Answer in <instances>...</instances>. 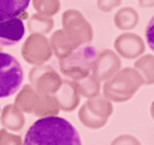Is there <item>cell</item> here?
Returning a JSON list of instances; mask_svg holds the SVG:
<instances>
[{"instance_id": "19", "label": "cell", "mask_w": 154, "mask_h": 145, "mask_svg": "<svg viewBox=\"0 0 154 145\" xmlns=\"http://www.w3.org/2000/svg\"><path fill=\"white\" fill-rule=\"evenodd\" d=\"M72 82L76 87L79 96L85 97V99H90V97H94V96H99L100 94V81L96 79L91 73L88 76H84L81 79H75Z\"/></svg>"}, {"instance_id": "26", "label": "cell", "mask_w": 154, "mask_h": 145, "mask_svg": "<svg viewBox=\"0 0 154 145\" xmlns=\"http://www.w3.org/2000/svg\"><path fill=\"white\" fill-rule=\"evenodd\" d=\"M145 41L147 45L151 48V51H154V17L148 21L147 29H145Z\"/></svg>"}, {"instance_id": "25", "label": "cell", "mask_w": 154, "mask_h": 145, "mask_svg": "<svg viewBox=\"0 0 154 145\" xmlns=\"http://www.w3.org/2000/svg\"><path fill=\"white\" fill-rule=\"evenodd\" d=\"M120 5H121V0H97V8L102 12H111Z\"/></svg>"}, {"instance_id": "17", "label": "cell", "mask_w": 154, "mask_h": 145, "mask_svg": "<svg viewBox=\"0 0 154 145\" xmlns=\"http://www.w3.org/2000/svg\"><path fill=\"white\" fill-rule=\"evenodd\" d=\"M30 0H0V21L26 14Z\"/></svg>"}, {"instance_id": "11", "label": "cell", "mask_w": 154, "mask_h": 145, "mask_svg": "<svg viewBox=\"0 0 154 145\" xmlns=\"http://www.w3.org/2000/svg\"><path fill=\"white\" fill-rule=\"evenodd\" d=\"M23 18H26V14L0 21V47H12L24 38L26 26Z\"/></svg>"}, {"instance_id": "10", "label": "cell", "mask_w": 154, "mask_h": 145, "mask_svg": "<svg viewBox=\"0 0 154 145\" xmlns=\"http://www.w3.org/2000/svg\"><path fill=\"white\" fill-rule=\"evenodd\" d=\"M114 48L115 52L127 60H135L141 57L145 51V42L139 35L135 33H121L120 36L115 38L114 41Z\"/></svg>"}, {"instance_id": "2", "label": "cell", "mask_w": 154, "mask_h": 145, "mask_svg": "<svg viewBox=\"0 0 154 145\" xmlns=\"http://www.w3.org/2000/svg\"><path fill=\"white\" fill-rule=\"evenodd\" d=\"M144 85L141 73L135 67L120 69L103 84V96L111 102L121 103L127 102Z\"/></svg>"}, {"instance_id": "15", "label": "cell", "mask_w": 154, "mask_h": 145, "mask_svg": "<svg viewBox=\"0 0 154 145\" xmlns=\"http://www.w3.org/2000/svg\"><path fill=\"white\" fill-rule=\"evenodd\" d=\"M139 23V15L133 8H121L115 12L114 17V24L118 30L129 32L133 30Z\"/></svg>"}, {"instance_id": "28", "label": "cell", "mask_w": 154, "mask_h": 145, "mask_svg": "<svg viewBox=\"0 0 154 145\" xmlns=\"http://www.w3.org/2000/svg\"><path fill=\"white\" fill-rule=\"evenodd\" d=\"M150 112H151V117H153V120H154V102L151 103V108H150Z\"/></svg>"}, {"instance_id": "8", "label": "cell", "mask_w": 154, "mask_h": 145, "mask_svg": "<svg viewBox=\"0 0 154 145\" xmlns=\"http://www.w3.org/2000/svg\"><path fill=\"white\" fill-rule=\"evenodd\" d=\"M29 79H30V85L36 91L50 93V94H54L58 90V87L63 81L60 78V75L55 72V69H52L51 66H48L45 63L35 66L30 70Z\"/></svg>"}, {"instance_id": "12", "label": "cell", "mask_w": 154, "mask_h": 145, "mask_svg": "<svg viewBox=\"0 0 154 145\" xmlns=\"http://www.w3.org/2000/svg\"><path fill=\"white\" fill-rule=\"evenodd\" d=\"M54 97L58 103L60 111H66V112H72L79 106V93L76 90V87L73 85L72 81H61L58 90L54 93Z\"/></svg>"}, {"instance_id": "13", "label": "cell", "mask_w": 154, "mask_h": 145, "mask_svg": "<svg viewBox=\"0 0 154 145\" xmlns=\"http://www.w3.org/2000/svg\"><path fill=\"white\" fill-rule=\"evenodd\" d=\"M0 121H2L3 129L9 132H20L26 124V117H24V112L20 111L12 103V105H6L0 111Z\"/></svg>"}, {"instance_id": "16", "label": "cell", "mask_w": 154, "mask_h": 145, "mask_svg": "<svg viewBox=\"0 0 154 145\" xmlns=\"http://www.w3.org/2000/svg\"><path fill=\"white\" fill-rule=\"evenodd\" d=\"M38 105L33 111V114H36L38 117H52V115H58L60 108L58 103L55 100L54 94L50 93H39L38 91Z\"/></svg>"}, {"instance_id": "21", "label": "cell", "mask_w": 154, "mask_h": 145, "mask_svg": "<svg viewBox=\"0 0 154 145\" xmlns=\"http://www.w3.org/2000/svg\"><path fill=\"white\" fill-rule=\"evenodd\" d=\"M29 29L32 33H41V35L51 33L54 29V20L52 17H47L36 12L29 18Z\"/></svg>"}, {"instance_id": "7", "label": "cell", "mask_w": 154, "mask_h": 145, "mask_svg": "<svg viewBox=\"0 0 154 145\" xmlns=\"http://www.w3.org/2000/svg\"><path fill=\"white\" fill-rule=\"evenodd\" d=\"M21 55L29 64L33 66L47 63L52 55L50 39L47 38V35L32 33L21 48Z\"/></svg>"}, {"instance_id": "3", "label": "cell", "mask_w": 154, "mask_h": 145, "mask_svg": "<svg viewBox=\"0 0 154 145\" xmlns=\"http://www.w3.org/2000/svg\"><path fill=\"white\" fill-rule=\"evenodd\" d=\"M96 55H97V51L94 47H91L90 44L81 45L73 51H70L69 54H66L64 57L58 58L60 70L70 81L88 76L91 73V67L96 60Z\"/></svg>"}, {"instance_id": "23", "label": "cell", "mask_w": 154, "mask_h": 145, "mask_svg": "<svg viewBox=\"0 0 154 145\" xmlns=\"http://www.w3.org/2000/svg\"><path fill=\"white\" fill-rule=\"evenodd\" d=\"M0 145H23V139L6 129L0 130Z\"/></svg>"}, {"instance_id": "5", "label": "cell", "mask_w": 154, "mask_h": 145, "mask_svg": "<svg viewBox=\"0 0 154 145\" xmlns=\"http://www.w3.org/2000/svg\"><path fill=\"white\" fill-rule=\"evenodd\" d=\"M61 26L66 36L78 48L81 45L91 44L93 41V27L85 20V17L76 9H67L61 15Z\"/></svg>"}, {"instance_id": "29", "label": "cell", "mask_w": 154, "mask_h": 145, "mask_svg": "<svg viewBox=\"0 0 154 145\" xmlns=\"http://www.w3.org/2000/svg\"><path fill=\"white\" fill-rule=\"evenodd\" d=\"M0 51H2V47H0Z\"/></svg>"}, {"instance_id": "14", "label": "cell", "mask_w": 154, "mask_h": 145, "mask_svg": "<svg viewBox=\"0 0 154 145\" xmlns=\"http://www.w3.org/2000/svg\"><path fill=\"white\" fill-rule=\"evenodd\" d=\"M38 91L30 85H23L21 90L17 91V97H15V106L23 111L24 114H33L36 105H38Z\"/></svg>"}, {"instance_id": "22", "label": "cell", "mask_w": 154, "mask_h": 145, "mask_svg": "<svg viewBox=\"0 0 154 145\" xmlns=\"http://www.w3.org/2000/svg\"><path fill=\"white\" fill-rule=\"evenodd\" d=\"M32 3L38 14L47 17H54L60 11V0H32Z\"/></svg>"}, {"instance_id": "18", "label": "cell", "mask_w": 154, "mask_h": 145, "mask_svg": "<svg viewBox=\"0 0 154 145\" xmlns=\"http://www.w3.org/2000/svg\"><path fill=\"white\" fill-rule=\"evenodd\" d=\"M50 45H51L52 54H55V57H58V58L64 57L66 54H69L70 51L76 48L63 30H55L52 33L50 38Z\"/></svg>"}, {"instance_id": "4", "label": "cell", "mask_w": 154, "mask_h": 145, "mask_svg": "<svg viewBox=\"0 0 154 145\" xmlns=\"http://www.w3.org/2000/svg\"><path fill=\"white\" fill-rule=\"evenodd\" d=\"M112 112H114L112 102L108 100L105 96L99 94V96L87 99V102L81 105L78 117H79V121L85 127L91 130H97L108 123Z\"/></svg>"}, {"instance_id": "24", "label": "cell", "mask_w": 154, "mask_h": 145, "mask_svg": "<svg viewBox=\"0 0 154 145\" xmlns=\"http://www.w3.org/2000/svg\"><path fill=\"white\" fill-rule=\"evenodd\" d=\"M111 145H141V142L132 135H120L111 142Z\"/></svg>"}, {"instance_id": "1", "label": "cell", "mask_w": 154, "mask_h": 145, "mask_svg": "<svg viewBox=\"0 0 154 145\" xmlns=\"http://www.w3.org/2000/svg\"><path fill=\"white\" fill-rule=\"evenodd\" d=\"M23 145H82L78 130L67 120L52 115L41 117L27 130Z\"/></svg>"}, {"instance_id": "27", "label": "cell", "mask_w": 154, "mask_h": 145, "mask_svg": "<svg viewBox=\"0 0 154 145\" xmlns=\"http://www.w3.org/2000/svg\"><path fill=\"white\" fill-rule=\"evenodd\" d=\"M141 8H154V0H138Z\"/></svg>"}, {"instance_id": "20", "label": "cell", "mask_w": 154, "mask_h": 145, "mask_svg": "<svg viewBox=\"0 0 154 145\" xmlns=\"http://www.w3.org/2000/svg\"><path fill=\"white\" fill-rule=\"evenodd\" d=\"M135 69L141 73L145 85H154V55L145 54L138 57L135 61Z\"/></svg>"}, {"instance_id": "9", "label": "cell", "mask_w": 154, "mask_h": 145, "mask_svg": "<svg viewBox=\"0 0 154 145\" xmlns=\"http://www.w3.org/2000/svg\"><path fill=\"white\" fill-rule=\"evenodd\" d=\"M121 69V58L112 49H103L100 54L96 55V60L91 67V75L102 81H108Z\"/></svg>"}, {"instance_id": "6", "label": "cell", "mask_w": 154, "mask_h": 145, "mask_svg": "<svg viewBox=\"0 0 154 145\" xmlns=\"http://www.w3.org/2000/svg\"><path fill=\"white\" fill-rule=\"evenodd\" d=\"M24 81V72L20 61L3 51H0V97L15 94Z\"/></svg>"}]
</instances>
